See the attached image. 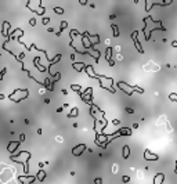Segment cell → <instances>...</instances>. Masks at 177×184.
<instances>
[{
	"mask_svg": "<svg viewBox=\"0 0 177 184\" xmlns=\"http://www.w3.org/2000/svg\"><path fill=\"white\" fill-rule=\"evenodd\" d=\"M72 67H73V69H76V71H83L84 68H86V65H84L83 62H73Z\"/></svg>",
	"mask_w": 177,
	"mask_h": 184,
	"instance_id": "cell-16",
	"label": "cell"
},
{
	"mask_svg": "<svg viewBox=\"0 0 177 184\" xmlns=\"http://www.w3.org/2000/svg\"><path fill=\"white\" fill-rule=\"evenodd\" d=\"M130 134H132V130H130L129 127H122V129L115 134V136H112V137H118V136H130Z\"/></svg>",
	"mask_w": 177,
	"mask_h": 184,
	"instance_id": "cell-11",
	"label": "cell"
},
{
	"mask_svg": "<svg viewBox=\"0 0 177 184\" xmlns=\"http://www.w3.org/2000/svg\"><path fill=\"white\" fill-rule=\"evenodd\" d=\"M126 112H127V113H134V109L130 108V107H126Z\"/></svg>",
	"mask_w": 177,
	"mask_h": 184,
	"instance_id": "cell-29",
	"label": "cell"
},
{
	"mask_svg": "<svg viewBox=\"0 0 177 184\" xmlns=\"http://www.w3.org/2000/svg\"><path fill=\"white\" fill-rule=\"evenodd\" d=\"M86 54H90V55H93L95 61H98V58H100V51L95 50V49H90L89 51H86Z\"/></svg>",
	"mask_w": 177,
	"mask_h": 184,
	"instance_id": "cell-13",
	"label": "cell"
},
{
	"mask_svg": "<svg viewBox=\"0 0 177 184\" xmlns=\"http://www.w3.org/2000/svg\"><path fill=\"white\" fill-rule=\"evenodd\" d=\"M108 64H109L111 67H114V65H115V61H114V60H109V61H108Z\"/></svg>",
	"mask_w": 177,
	"mask_h": 184,
	"instance_id": "cell-36",
	"label": "cell"
},
{
	"mask_svg": "<svg viewBox=\"0 0 177 184\" xmlns=\"http://www.w3.org/2000/svg\"><path fill=\"white\" fill-rule=\"evenodd\" d=\"M78 113H79V109H78V108H73L72 111L69 112V115H68V118H73V116H76Z\"/></svg>",
	"mask_w": 177,
	"mask_h": 184,
	"instance_id": "cell-21",
	"label": "cell"
},
{
	"mask_svg": "<svg viewBox=\"0 0 177 184\" xmlns=\"http://www.w3.org/2000/svg\"><path fill=\"white\" fill-rule=\"evenodd\" d=\"M29 24H31L32 26H35V25H36V20H35V18H32V20L29 21Z\"/></svg>",
	"mask_w": 177,
	"mask_h": 184,
	"instance_id": "cell-33",
	"label": "cell"
},
{
	"mask_svg": "<svg viewBox=\"0 0 177 184\" xmlns=\"http://www.w3.org/2000/svg\"><path fill=\"white\" fill-rule=\"evenodd\" d=\"M91 94H93V89H91V87H89V89H87L84 93H82V94H80V97H82V100H83L84 102L91 104V100H93V96H91Z\"/></svg>",
	"mask_w": 177,
	"mask_h": 184,
	"instance_id": "cell-5",
	"label": "cell"
},
{
	"mask_svg": "<svg viewBox=\"0 0 177 184\" xmlns=\"http://www.w3.org/2000/svg\"><path fill=\"white\" fill-rule=\"evenodd\" d=\"M28 96H29V92L26 89H24V90L22 89H17L14 93H11L10 96H8V98L14 102H20L21 100H25Z\"/></svg>",
	"mask_w": 177,
	"mask_h": 184,
	"instance_id": "cell-2",
	"label": "cell"
},
{
	"mask_svg": "<svg viewBox=\"0 0 177 184\" xmlns=\"http://www.w3.org/2000/svg\"><path fill=\"white\" fill-rule=\"evenodd\" d=\"M111 54H112V47H108V49H107V60H108V61L111 60V58H109Z\"/></svg>",
	"mask_w": 177,
	"mask_h": 184,
	"instance_id": "cell-24",
	"label": "cell"
},
{
	"mask_svg": "<svg viewBox=\"0 0 177 184\" xmlns=\"http://www.w3.org/2000/svg\"><path fill=\"white\" fill-rule=\"evenodd\" d=\"M118 87H119L122 92H125L127 96H132L133 92H137V93H140V94L144 93V89H141V87H138V86H130V84H127V83H125V82H119L118 83Z\"/></svg>",
	"mask_w": 177,
	"mask_h": 184,
	"instance_id": "cell-1",
	"label": "cell"
},
{
	"mask_svg": "<svg viewBox=\"0 0 177 184\" xmlns=\"http://www.w3.org/2000/svg\"><path fill=\"white\" fill-rule=\"evenodd\" d=\"M6 72H7V68H3V69L0 71V80L3 79V76H4V73H6Z\"/></svg>",
	"mask_w": 177,
	"mask_h": 184,
	"instance_id": "cell-27",
	"label": "cell"
},
{
	"mask_svg": "<svg viewBox=\"0 0 177 184\" xmlns=\"http://www.w3.org/2000/svg\"><path fill=\"white\" fill-rule=\"evenodd\" d=\"M20 143H21V141H11V143L7 145V151H8L10 154H14L15 151H17V148H18Z\"/></svg>",
	"mask_w": 177,
	"mask_h": 184,
	"instance_id": "cell-10",
	"label": "cell"
},
{
	"mask_svg": "<svg viewBox=\"0 0 177 184\" xmlns=\"http://www.w3.org/2000/svg\"><path fill=\"white\" fill-rule=\"evenodd\" d=\"M174 172L177 173V161H176V169H174Z\"/></svg>",
	"mask_w": 177,
	"mask_h": 184,
	"instance_id": "cell-41",
	"label": "cell"
},
{
	"mask_svg": "<svg viewBox=\"0 0 177 184\" xmlns=\"http://www.w3.org/2000/svg\"><path fill=\"white\" fill-rule=\"evenodd\" d=\"M137 35H138V32H137V31L133 32V33H132V39H133V42H134V46H136V49L138 50V53H140V54H144V50H143L140 42L137 40Z\"/></svg>",
	"mask_w": 177,
	"mask_h": 184,
	"instance_id": "cell-7",
	"label": "cell"
},
{
	"mask_svg": "<svg viewBox=\"0 0 177 184\" xmlns=\"http://www.w3.org/2000/svg\"><path fill=\"white\" fill-rule=\"evenodd\" d=\"M24 57H25V54H24V53H21V54H20V57H18V61H21Z\"/></svg>",
	"mask_w": 177,
	"mask_h": 184,
	"instance_id": "cell-35",
	"label": "cell"
},
{
	"mask_svg": "<svg viewBox=\"0 0 177 184\" xmlns=\"http://www.w3.org/2000/svg\"><path fill=\"white\" fill-rule=\"evenodd\" d=\"M84 71H86V73H87L90 78H94V79H97V78H98V75H95V73H94V69H93V67H91V65H87V67L84 68Z\"/></svg>",
	"mask_w": 177,
	"mask_h": 184,
	"instance_id": "cell-12",
	"label": "cell"
},
{
	"mask_svg": "<svg viewBox=\"0 0 177 184\" xmlns=\"http://www.w3.org/2000/svg\"><path fill=\"white\" fill-rule=\"evenodd\" d=\"M130 181V177L129 176H123V183H129Z\"/></svg>",
	"mask_w": 177,
	"mask_h": 184,
	"instance_id": "cell-30",
	"label": "cell"
},
{
	"mask_svg": "<svg viewBox=\"0 0 177 184\" xmlns=\"http://www.w3.org/2000/svg\"><path fill=\"white\" fill-rule=\"evenodd\" d=\"M94 184H103V180H101V179H95V180H94Z\"/></svg>",
	"mask_w": 177,
	"mask_h": 184,
	"instance_id": "cell-32",
	"label": "cell"
},
{
	"mask_svg": "<svg viewBox=\"0 0 177 184\" xmlns=\"http://www.w3.org/2000/svg\"><path fill=\"white\" fill-rule=\"evenodd\" d=\"M97 79L100 80L101 87H104V89H107V90H109L111 93H115V89L112 87V84H114L112 78H107V76H104V75H98Z\"/></svg>",
	"mask_w": 177,
	"mask_h": 184,
	"instance_id": "cell-3",
	"label": "cell"
},
{
	"mask_svg": "<svg viewBox=\"0 0 177 184\" xmlns=\"http://www.w3.org/2000/svg\"><path fill=\"white\" fill-rule=\"evenodd\" d=\"M86 144H79V145H76V147H73L72 148V154L75 156H79V155H82L83 151H86Z\"/></svg>",
	"mask_w": 177,
	"mask_h": 184,
	"instance_id": "cell-6",
	"label": "cell"
},
{
	"mask_svg": "<svg viewBox=\"0 0 177 184\" xmlns=\"http://www.w3.org/2000/svg\"><path fill=\"white\" fill-rule=\"evenodd\" d=\"M36 180L35 176H28V174H24V176H20V181L22 184H32Z\"/></svg>",
	"mask_w": 177,
	"mask_h": 184,
	"instance_id": "cell-8",
	"label": "cell"
},
{
	"mask_svg": "<svg viewBox=\"0 0 177 184\" xmlns=\"http://www.w3.org/2000/svg\"><path fill=\"white\" fill-rule=\"evenodd\" d=\"M60 60H61V54H57V55H55V57H54V58H53V60H50V64H57V62L60 61Z\"/></svg>",
	"mask_w": 177,
	"mask_h": 184,
	"instance_id": "cell-20",
	"label": "cell"
},
{
	"mask_svg": "<svg viewBox=\"0 0 177 184\" xmlns=\"http://www.w3.org/2000/svg\"><path fill=\"white\" fill-rule=\"evenodd\" d=\"M4 98V94H0V100H3Z\"/></svg>",
	"mask_w": 177,
	"mask_h": 184,
	"instance_id": "cell-40",
	"label": "cell"
},
{
	"mask_svg": "<svg viewBox=\"0 0 177 184\" xmlns=\"http://www.w3.org/2000/svg\"><path fill=\"white\" fill-rule=\"evenodd\" d=\"M172 46H173V47H177V40L173 42V43H172Z\"/></svg>",
	"mask_w": 177,
	"mask_h": 184,
	"instance_id": "cell-37",
	"label": "cell"
},
{
	"mask_svg": "<svg viewBox=\"0 0 177 184\" xmlns=\"http://www.w3.org/2000/svg\"><path fill=\"white\" fill-rule=\"evenodd\" d=\"M60 78H61V75H60V72H57V75H55V79H54V83L57 82V80H60Z\"/></svg>",
	"mask_w": 177,
	"mask_h": 184,
	"instance_id": "cell-31",
	"label": "cell"
},
{
	"mask_svg": "<svg viewBox=\"0 0 177 184\" xmlns=\"http://www.w3.org/2000/svg\"><path fill=\"white\" fill-rule=\"evenodd\" d=\"M20 141H21V143L25 141V134H21V136H20Z\"/></svg>",
	"mask_w": 177,
	"mask_h": 184,
	"instance_id": "cell-34",
	"label": "cell"
},
{
	"mask_svg": "<svg viewBox=\"0 0 177 184\" xmlns=\"http://www.w3.org/2000/svg\"><path fill=\"white\" fill-rule=\"evenodd\" d=\"M66 26H68V22H65V21H62V22H61V26H60V31L57 32V36H60V35H61V32H62L64 29L66 28Z\"/></svg>",
	"mask_w": 177,
	"mask_h": 184,
	"instance_id": "cell-19",
	"label": "cell"
},
{
	"mask_svg": "<svg viewBox=\"0 0 177 184\" xmlns=\"http://www.w3.org/2000/svg\"><path fill=\"white\" fill-rule=\"evenodd\" d=\"M71 89H72L73 92H80V90H82V87H80V84H72V86H71Z\"/></svg>",
	"mask_w": 177,
	"mask_h": 184,
	"instance_id": "cell-22",
	"label": "cell"
},
{
	"mask_svg": "<svg viewBox=\"0 0 177 184\" xmlns=\"http://www.w3.org/2000/svg\"><path fill=\"white\" fill-rule=\"evenodd\" d=\"M114 125H119V121H118V119H114Z\"/></svg>",
	"mask_w": 177,
	"mask_h": 184,
	"instance_id": "cell-39",
	"label": "cell"
},
{
	"mask_svg": "<svg viewBox=\"0 0 177 184\" xmlns=\"http://www.w3.org/2000/svg\"><path fill=\"white\" fill-rule=\"evenodd\" d=\"M144 158H145V161H158V159H159V156H158L156 154H152L149 150H145V151H144Z\"/></svg>",
	"mask_w": 177,
	"mask_h": 184,
	"instance_id": "cell-9",
	"label": "cell"
},
{
	"mask_svg": "<svg viewBox=\"0 0 177 184\" xmlns=\"http://www.w3.org/2000/svg\"><path fill=\"white\" fill-rule=\"evenodd\" d=\"M112 29H114V36L118 38V36H119V28H118L116 25H112Z\"/></svg>",
	"mask_w": 177,
	"mask_h": 184,
	"instance_id": "cell-23",
	"label": "cell"
},
{
	"mask_svg": "<svg viewBox=\"0 0 177 184\" xmlns=\"http://www.w3.org/2000/svg\"><path fill=\"white\" fill-rule=\"evenodd\" d=\"M8 28H10V24H8V22H3V35H4V36H10Z\"/></svg>",
	"mask_w": 177,
	"mask_h": 184,
	"instance_id": "cell-17",
	"label": "cell"
},
{
	"mask_svg": "<svg viewBox=\"0 0 177 184\" xmlns=\"http://www.w3.org/2000/svg\"><path fill=\"white\" fill-rule=\"evenodd\" d=\"M62 94H68V90H66V89H62Z\"/></svg>",
	"mask_w": 177,
	"mask_h": 184,
	"instance_id": "cell-38",
	"label": "cell"
},
{
	"mask_svg": "<svg viewBox=\"0 0 177 184\" xmlns=\"http://www.w3.org/2000/svg\"><path fill=\"white\" fill-rule=\"evenodd\" d=\"M163 179H165L163 173H158V174L155 176V177H154V184H162Z\"/></svg>",
	"mask_w": 177,
	"mask_h": 184,
	"instance_id": "cell-15",
	"label": "cell"
},
{
	"mask_svg": "<svg viewBox=\"0 0 177 184\" xmlns=\"http://www.w3.org/2000/svg\"><path fill=\"white\" fill-rule=\"evenodd\" d=\"M129 155H130V148H129V145H125V147H123V158L127 159Z\"/></svg>",
	"mask_w": 177,
	"mask_h": 184,
	"instance_id": "cell-18",
	"label": "cell"
},
{
	"mask_svg": "<svg viewBox=\"0 0 177 184\" xmlns=\"http://www.w3.org/2000/svg\"><path fill=\"white\" fill-rule=\"evenodd\" d=\"M31 158V154L29 152H22L20 154V158H15V156H11V159L14 162H18V163H24L25 165V174H28V159Z\"/></svg>",
	"mask_w": 177,
	"mask_h": 184,
	"instance_id": "cell-4",
	"label": "cell"
},
{
	"mask_svg": "<svg viewBox=\"0 0 177 184\" xmlns=\"http://www.w3.org/2000/svg\"><path fill=\"white\" fill-rule=\"evenodd\" d=\"M54 13H57V14H64V8H61V7H54Z\"/></svg>",
	"mask_w": 177,
	"mask_h": 184,
	"instance_id": "cell-25",
	"label": "cell"
},
{
	"mask_svg": "<svg viewBox=\"0 0 177 184\" xmlns=\"http://www.w3.org/2000/svg\"><path fill=\"white\" fill-rule=\"evenodd\" d=\"M169 98H170L172 101H177V94L176 93H172V94L169 96Z\"/></svg>",
	"mask_w": 177,
	"mask_h": 184,
	"instance_id": "cell-26",
	"label": "cell"
},
{
	"mask_svg": "<svg viewBox=\"0 0 177 184\" xmlns=\"http://www.w3.org/2000/svg\"><path fill=\"white\" fill-rule=\"evenodd\" d=\"M42 22H43V25H46V24H49V22H50V18H49V17H44V18L42 20Z\"/></svg>",
	"mask_w": 177,
	"mask_h": 184,
	"instance_id": "cell-28",
	"label": "cell"
},
{
	"mask_svg": "<svg viewBox=\"0 0 177 184\" xmlns=\"http://www.w3.org/2000/svg\"><path fill=\"white\" fill-rule=\"evenodd\" d=\"M46 176H47V173L44 172V170H39L37 172V174H36V180H39V181H44V179H46Z\"/></svg>",
	"mask_w": 177,
	"mask_h": 184,
	"instance_id": "cell-14",
	"label": "cell"
}]
</instances>
